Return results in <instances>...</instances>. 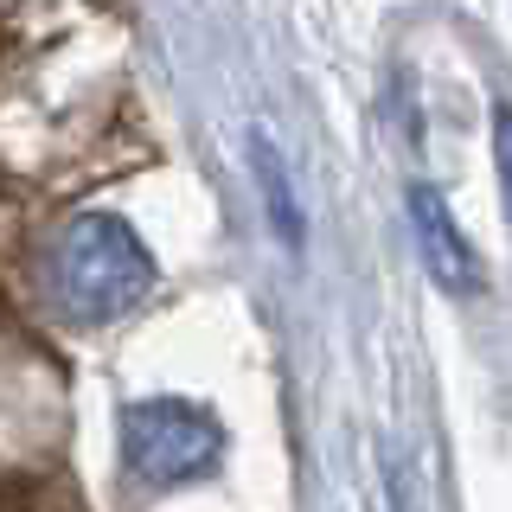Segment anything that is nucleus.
<instances>
[{
	"label": "nucleus",
	"mask_w": 512,
	"mask_h": 512,
	"mask_svg": "<svg viewBox=\"0 0 512 512\" xmlns=\"http://www.w3.org/2000/svg\"><path fill=\"white\" fill-rule=\"evenodd\" d=\"M154 256L116 212H84L52 250V295L71 320H122L148 301Z\"/></svg>",
	"instance_id": "f257e3e1"
},
{
	"label": "nucleus",
	"mask_w": 512,
	"mask_h": 512,
	"mask_svg": "<svg viewBox=\"0 0 512 512\" xmlns=\"http://www.w3.org/2000/svg\"><path fill=\"white\" fill-rule=\"evenodd\" d=\"M224 461L218 416L192 397H141L122 410V468L141 493H180Z\"/></svg>",
	"instance_id": "f03ea898"
},
{
	"label": "nucleus",
	"mask_w": 512,
	"mask_h": 512,
	"mask_svg": "<svg viewBox=\"0 0 512 512\" xmlns=\"http://www.w3.org/2000/svg\"><path fill=\"white\" fill-rule=\"evenodd\" d=\"M410 224H416V244H423V263L448 295H480V263H474V244L461 237L455 212L436 186H410Z\"/></svg>",
	"instance_id": "7ed1b4c3"
},
{
	"label": "nucleus",
	"mask_w": 512,
	"mask_h": 512,
	"mask_svg": "<svg viewBox=\"0 0 512 512\" xmlns=\"http://www.w3.org/2000/svg\"><path fill=\"white\" fill-rule=\"evenodd\" d=\"M250 173H256V192H263V212H269L276 244L301 256V244H308V224H301V205H295V192H288V167H282L276 141H269L263 128L250 135Z\"/></svg>",
	"instance_id": "20e7f679"
},
{
	"label": "nucleus",
	"mask_w": 512,
	"mask_h": 512,
	"mask_svg": "<svg viewBox=\"0 0 512 512\" xmlns=\"http://www.w3.org/2000/svg\"><path fill=\"white\" fill-rule=\"evenodd\" d=\"M493 167H500V199H506V218H512V96L493 103Z\"/></svg>",
	"instance_id": "39448f33"
}]
</instances>
